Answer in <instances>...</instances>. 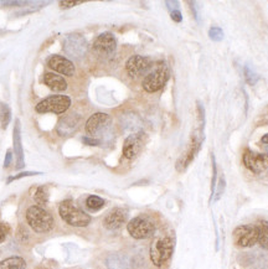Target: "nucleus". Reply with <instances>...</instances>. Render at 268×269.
Wrapping results in <instances>:
<instances>
[{"label": "nucleus", "mask_w": 268, "mask_h": 269, "mask_svg": "<svg viewBox=\"0 0 268 269\" xmlns=\"http://www.w3.org/2000/svg\"><path fill=\"white\" fill-rule=\"evenodd\" d=\"M170 77L169 68L165 62H159L158 65L154 66V68L143 80V88L149 93L158 92L165 86Z\"/></svg>", "instance_id": "obj_3"}, {"label": "nucleus", "mask_w": 268, "mask_h": 269, "mask_svg": "<svg viewBox=\"0 0 268 269\" xmlns=\"http://www.w3.org/2000/svg\"><path fill=\"white\" fill-rule=\"evenodd\" d=\"M44 83L55 92H63L67 90V82L63 77L56 73H46L44 76Z\"/></svg>", "instance_id": "obj_19"}, {"label": "nucleus", "mask_w": 268, "mask_h": 269, "mask_svg": "<svg viewBox=\"0 0 268 269\" xmlns=\"http://www.w3.org/2000/svg\"><path fill=\"white\" fill-rule=\"evenodd\" d=\"M10 121H12V110H10L9 105L0 103V126L2 128L7 129Z\"/></svg>", "instance_id": "obj_23"}, {"label": "nucleus", "mask_w": 268, "mask_h": 269, "mask_svg": "<svg viewBox=\"0 0 268 269\" xmlns=\"http://www.w3.org/2000/svg\"><path fill=\"white\" fill-rule=\"evenodd\" d=\"M117 50V40L110 32H103L93 43V51L101 57H109Z\"/></svg>", "instance_id": "obj_11"}, {"label": "nucleus", "mask_w": 268, "mask_h": 269, "mask_svg": "<svg viewBox=\"0 0 268 269\" xmlns=\"http://www.w3.org/2000/svg\"><path fill=\"white\" fill-rule=\"evenodd\" d=\"M81 117L76 113H71V114L65 116L60 119L59 124H57V133L61 137H67V135L73 134L77 129H79Z\"/></svg>", "instance_id": "obj_17"}, {"label": "nucleus", "mask_w": 268, "mask_h": 269, "mask_svg": "<svg viewBox=\"0 0 268 269\" xmlns=\"http://www.w3.org/2000/svg\"><path fill=\"white\" fill-rule=\"evenodd\" d=\"M174 245H175L174 238L169 236L157 238L150 247V259L153 264L157 267H162L163 264H165L173 254Z\"/></svg>", "instance_id": "obj_4"}, {"label": "nucleus", "mask_w": 268, "mask_h": 269, "mask_svg": "<svg viewBox=\"0 0 268 269\" xmlns=\"http://www.w3.org/2000/svg\"><path fill=\"white\" fill-rule=\"evenodd\" d=\"M245 79H246V82L248 83L250 86H255L257 81L259 80V76L256 73L255 71L252 70V68L250 67V66H245Z\"/></svg>", "instance_id": "obj_26"}, {"label": "nucleus", "mask_w": 268, "mask_h": 269, "mask_svg": "<svg viewBox=\"0 0 268 269\" xmlns=\"http://www.w3.org/2000/svg\"><path fill=\"white\" fill-rule=\"evenodd\" d=\"M106 264L109 269H128L131 263H129L128 257L121 253H114L107 257Z\"/></svg>", "instance_id": "obj_20"}, {"label": "nucleus", "mask_w": 268, "mask_h": 269, "mask_svg": "<svg viewBox=\"0 0 268 269\" xmlns=\"http://www.w3.org/2000/svg\"><path fill=\"white\" fill-rule=\"evenodd\" d=\"M10 227L8 223H0V243L4 242L7 236L9 235Z\"/></svg>", "instance_id": "obj_30"}, {"label": "nucleus", "mask_w": 268, "mask_h": 269, "mask_svg": "<svg viewBox=\"0 0 268 269\" xmlns=\"http://www.w3.org/2000/svg\"><path fill=\"white\" fill-rule=\"evenodd\" d=\"M256 227L257 231H258V241L257 242L263 249H268V222L267 221H259Z\"/></svg>", "instance_id": "obj_22"}, {"label": "nucleus", "mask_w": 268, "mask_h": 269, "mask_svg": "<svg viewBox=\"0 0 268 269\" xmlns=\"http://www.w3.org/2000/svg\"><path fill=\"white\" fill-rule=\"evenodd\" d=\"M86 206L91 211H98L104 206V200L99 198V196L92 195L86 200Z\"/></svg>", "instance_id": "obj_25"}, {"label": "nucleus", "mask_w": 268, "mask_h": 269, "mask_svg": "<svg viewBox=\"0 0 268 269\" xmlns=\"http://www.w3.org/2000/svg\"><path fill=\"white\" fill-rule=\"evenodd\" d=\"M223 30L221 29L219 26H212L210 27L209 30V37L211 39L212 41H215V43H219V41H222L223 40Z\"/></svg>", "instance_id": "obj_27"}, {"label": "nucleus", "mask_w": 268, "mask_h": 269, "mask_svg": "<svg viewBox=\"0 0 268 269\" xmlns=\"http://www.w3.org/2000/svg\"><path fill=\"white\" fill-rule=\"evenodd\" d=\"M13 141H14V152H15V158H16V169L20 170V169H23L25 166V158H24L23 144H21V126L19 119H16L15 126H14Z\"/></svg>", "instance_id": "obj_18"}, {"label": "nucleus", "mask_w": 268, "mask_h": 269, "mask_svg": "<svg viewBox=\"0 0 268 269\" xmlns=\"http://www.w3.org/2000/svg\"><path fill=\"white\" fill-rule=\"evenodd\" d=\"M26 222L36 234H48L54 228V217L49 211L40 206H30L25 213Z\"/></svg>", "instance_id": "obj_1"}, {"label": "nucleus", "mask_w": 268, "mask_h": 269, "mask_svg": "<svg viewBox=\"0 0 268 269\" xmlns=\"http://www.w3.org/2000/svg\"><path fill=\"white\" fill-rule=\"evenodd\" d=\"M234 241L239 247H252L258 241V231L257 227L252 224H245V226L237 227L234 231Z\"/></svg>", "instance_id": "obj_9"}, {"label": "nucleus", "mask_w": 268, "mask_h": 269, "mask_svg": "<svg viewBox=\"0 0 268 269\" xmlns=\"http://www.w3.org/2000/svg\"><path fill=\"white\" fill-rule=\"evenodd\" d=\"M41 173H36V171H24V173H20L18 174V175L15 176H10L9 179L7 180L8 184H10V182H13L14 180H19L21 179V177H26V176H34V175H40Z\"/></svg>", "instance_id": "obj_28"}, {"label": "nucleus", "mask_w": 268, "mask_h": 269, "mask_svg": "<svg viewBox=\"0 0 268 269\" xmlns=\"http://www.w3.org/2000/svg\"><path fill=\"white\" fill-rule=\"evenodd\" d=\"M60 216L66 223L73 227H86L91 222L90 215L82 211L72 200H65L60 204Z\"/></svg>", "instance_id": "obj_2"}, {"label": "nucleus", "mask_w": 268, "mask_h": 269, "mask_svg": "<svg viewBox=\"0 0 268 269\" xmlns=\"http://www.w3.org/2000/svg\"><path fill=\"white\" fill-rule=\"evenodd\" d=\"M151 65L153 63H151V60L149 57L135 55L127 61L126 70L129 76L133 77V79H138L140 76H144L146 72L153 67Z\"/></svg>", "instance_id": "obj_13"}, {"label": "nucleus", "mask_w": 268, "mask_h": 269, "mask_svg": "<svg viewBox=\"0 0 268 269\" xmlns=\"http://www.w3.org/2000/svg\"><path fill=\"white\" fill-rule=\"evenodd\" d=\"M82 141H84L86 145H92V146H97L101 144V140L96 139V138H91V137H84L82 138Z\"/></svg>", "instance_id": "obj_31"}, {"label": "nucleus", "mask_w": 268, "mask_h": 269, "mask_svg": "<svg viewBox=\"0 0 268 269\" xmlns=\"http://www.w3.org/2000/svg\"><path fill=\"white\" fill-rule=\"evenodd\" d=\"M242 162L248 170L255 174H261L268 169V154H259L252 150H245Z\"/></svg>", "instance_id": "obj_10"}, {"label": "nucleus", "mask_w": 268, "mask_h": 269, "mask_svg": "<svg viewBox=\"0 0 268 269\" xmlns=\"http://www.w3.org/2000/svg\"><path fill=\"white\" fill-rule=\"evenodd\" d=\"M165 4H167L169 12H173V10H179V2H167Z\"/></svg>", "instance_id": "obj_35"}, {"label": "nucleus", "mask_w": 268, "mask_h": 269, "mask_svg": "<svg viewBox=\"0 0 268 269\" xmlns=\"http://www.w3.org/2000/svg\"><path fill=\"white\" fill-rule=\"evenodd\" d=\"M12 159H13V152H12V150H8L7 155H5L4 168H8V166L10 165V163H12Z\"/></svg>", "instance_id": "obj_34"}, {"label": "nucleus", "mask_w": 268, "mask_h": 269, "mask_svg": "<svg viewBox=\"0 0 268 269\" xmlns=\"http://www.w3.org/2000/svg\"><path fill=\"white\" fill-rule=\"evenodd\" d=\"M110 124H112V121H110V117L106 113H95L93 116H91L90 119L86 123V133L90 135L91 138H96L102 137V134L106 133V130H108L110 128Z\"/></svg>", "instance_id": "obj_8"}, {"label": "nucleus", "mask_w": 268, "mask_h": 269, "mask_svg": "<svg viewBox=\"0 0 268 269\" xmlns=\"http://www.w3.org/2000/svg\"><path fill=\"white\" fill-rule=\"evenodd\" d=\"M34 200L37 204V206H40V207L46 206V204L49 202V191H48V188H46V186H40L36 188L35 195H34Z\"/></svg>", "instance_id": "obj_24"}, {"label": "nucleus", "mask_w": 268, "mask_h": 269, "mask_svg": "<svg viewBox=\"0 0 268 269\" xmlns=\"http://www.w3.org/2000/svg\"><path fill=\"white\" fill-rule=\"evenodd\" d=\"M189 5H192V7H190V8H192L193 13H194V16H195V19H196V20H198V21H200V14L198 13V8L195 7V5H196V3H195V2H189Z\"/></svg>", "instance_id": "obj_36"}, {"label": "nucleus", "mask_w": 268, "mask_h": 269, "mask_svg": "<svg viewBox=\"0 0 268 269\" xmlns=\"http://www.w3.org/2000/svg\"><path fill=\"white\" fill-rule=\"evenodd\" d=\"M145 143V134L143 132H137L129 135L123 144V155L127 159H134Z\"/></svg>", "instance_id": "obj_14"}, {"label": "nucleus", "mask_w": 268, "mask_h": 269, "mask_svg": "<svg viewBox=\"0 0 268 269\" xmlns=\"http://www.w3.org/2000/svg\"><path fill=\"white\" fill-rule=\"evenodd\" d=\"M88 44L87 40L82 35H70L65 41V51L67 52V55H70L71 57L77 60L84 59L87 54Z\"/></svg>", "instance_id": "obj_12"}, {"label": "nucleus", "mask_w": 268, "mask_h": 269, "mask_svg": "<svg viewBox=\"0 0 268 269\" xmlns=\"http://www.w3.org/2000/svg\"><path fill=\"white\" fill-rule=\"evenodd\" d=\"M49 67L56 71L57 73H61L63 76H73L74 73V65L72 61H70L66 57L60 56V55H54L49 60Z\"/></svg>", "instance_id": "obj_16"}, {"label": "nucleus", "mask_w": 268, "mask_h": 269, "mask_svg": "<svg viewBox=\"0 0 268 269\" xmlns=\"http://www.w3.org/2000/svg\"><path fill=\"white\" fill-rule=\"evenodd\" d=\"M127 217H128V211L122 207H116L107 213L103 224L107 229H118L126 223Z\"/></svg>", "instance_id": "obj_15"}, {"label": "nucleus", "mask_w": 268, "mask_h": 269, "mask_svg": "<svg viewBox=\"0 0 268 269\" xmlns=\"http://www.w3.org/2000/svg\"><path fill=\"white\" fill-rule=\"evenodd\" d=\"M82 2H60V5H61V8H71V7H74V5H79L81 4Z\"/></svg>", "instance_id": "obj_37"}, {"label": "nucleus", "mask_w": 268, "mask_h": 269, "mask_svg": "<svg viewBox=\"0 0 268 269\" xmlns=\"http://www.w3.org/2000/svg\"><path fill=\"white\" fill-rule=\"evenodd\" d=\"M204 138H205V135H204V130L196 129V132L193 134L192 141H190V145L189 148H187V150L185 151L183 157L176 162V170L184 171L185 169L190 165V163L195 159L198 152L200 151Z\"/></svg>", "instance_id": "obj_7"}, {"label": "nucleus", "mask_w": 268, "mask_h": 269, "mask_svg": "<svg viewBox=\"0 0 268 269\" xmlns=\"http://www.w3.org/2000/svg\"><path fill=\"white\" fill-rule=\"evenodd\" d=\"M26 268V262L24 258L13 256L3 259L0 262V269H25Z\"/></svg>", "instance_id": "obj_21"}, {"label": "nucleus", "mask_w": 268, "mask_h": 269, "mask_svg": "<svg viewBox=\"0 0 268 269\" xmlns=\"http://www.w3.org/2000/svg\"><path fill=\"white\" fill-rule=\"evenodd\" d=\"M0 4L7 7H20V5H27L29 2H0Z\"/></svg>", "instance_id": "obj_33"}, {"label": "nucleus", "mask_w": 268, "mask_h": 269, "mask_svg": "<svg viewBox=\"0 0 268 269\" xmlns=\"http://www.w3.org/2000/svg\"><path fill=\"white\" fill-rule=\"evenodd\" d=\"M71 98L63 94H56V96H50L48 98L43 99L40 103L35 107L37 113H55V114H61L70 108Z\"/></svg>", "instance_id": "obj_6"}, {"label": "nucleus", "mask_w": 268, "mask_h": 269, "mask_svg": "<svg viewBox=\"0 0 268 269\" xmlns=\"http://www.w3.org/2000/svg\"><path fill=\"white\" fill-rule=\"evenodd\" d=\"M170 16L175 23H181V20H183V15H181L180 10H173V12H170Z\"/></svg>", "instance_id": "obj_32"}, {"label": "nucleus", "mask_w": 268, "mask_h": 269, "mask_svg": "<svg viewBox=\"0 0 268 269\" xmlns=\"http://www.w3.org/2000/svg\"><path fill=\"white\" fill-rule=\"evenodd\" d=\"M267 154H268V146H267Z\"/></svg>", "instance_id": "obj_39"}, {"label": "nucleus", "mask_w": 268, "mask_h": 269, "mask_svg": "<svg viewBox=\"0 0 268 269\" xmlns=\"http://www.w3.org/2000/svg\"><path fill=\"white\" fill-rule=\"evenodd\" d=\"M212 159V182H211V198L215 194V181H216V175H217V169H216V160H215L214 154L211 155Z\"/></svg>", "instance_id": "obj_29"}, {"label": "nucleus", "mask_w": 268, "mask_h": 269, "mask_svg": "<svg viewBox=\"0 0 268 269\" xmlns=\"http://www.w3.org/2000/svg\"><path fill=\"white\" fill-rule=\"evenodd\" d=\"M261 141H262V143H263V144H267V145H268V134H264L263 137H262Z\"/></svg>", "instance_id": "obj_38"}, {"label": "nucleus", "mask_w": 268, "mask_h": 269, "mask_svg": "<svg viewBox=\"0 0 268 269\" xmlns=\"http://www.w3.org/2000/svg\"><path fill=\"white\" fill-rule=\"evenodd\" d=\"M127 229H128L129 235L135 240H145L154 235L156 224L150 217L140 215L129 221V223L127 224Z\"/></svg>", "instance_id": "obj_5"}]
</instances>
